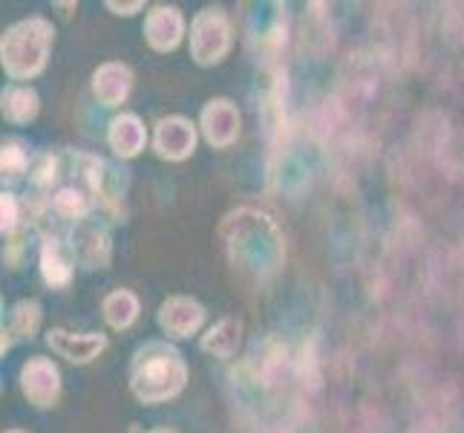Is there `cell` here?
<instances>
[{
  "mask_svg": "<svg viewBox=\"0 0 464 433\" xmlns=\"http://www.w3.org/2000/svg\"><path fill=\"white\" fill-rule=\"evenodd\" d=\"M219 240L226 243L231 266L254 283L271 280L285 261L280 226L257 208H237L222 217Z\"/></svg>",
  "mask_w": 464,
  "mask_h": 433,
  "instance_id": "1",
  "label": "cell"
},
{
  "mask_svg": "<svg viewBox=\"0 0 464 433\" xmlns=\"http://www.w3.org/2000/svg\"><path fill=\"white\" fill-rule=\"evenodd\" d=\"M127 384L141 405H165L185 390L188 364L173 344L145 341L130 359Z\"/></svg>",
  "mask_w": 464,
  "mask_h": 433,
  "instance_id": "2",
  "label": "cell"
},
{
  "mask_svg": "<svg viewBox=\"0 0 464 433\" xmlns=\"http://www.w3.org/2000/svg\"><path fill=\"white\" fill-rule=\"evenodd\" d=\"M53 41L55 29L44 15H32V18L6 26L0 35V64L12 82H29L41 75L50 61Z\"/></svg>",
  "mask_w": 464,
  "mask_h": 433,
  "instance_id": "3",
  "label": "cell"
},
{
  "mask_svg": "<svg viewBox=\"0 0 464 433\" xmlns=\"http://www.w3.org/2000/svg\"><path fill=\"white\" fill-rule=\"evenodd\" d=\"M190 58L199 67H217L231 50V21L222 6H205L190 21Z\"/></svg>",
  "mask_w": 464,
  "mask_h": 433,
  "instance_id": "4",
  "label": "cell"
},
{
  "mask_svg": "<svg viewBox=\"0 0 464 433\" xmlns=\"http://www.w3.org/2000/svg\"><path fill=\"white\" fill-rule=\"evenodd\" d=\"M18 388L24 399L38 410H50L61 399V370L53 359L32 356L21 364L18 370Z\"/></svg>",
  "mask_w": 464,
  "mask_h": 433,
  "instance_id": "5",
  "label": "cell"
},
{
  "mask_svg": "<svg viewBox=\"0 0 464 433\" xmlns=\"http://www.w3.org/2000/svg\"><path fill=\"white\" fill-rule=\"evenodd\" d=\"M67 246L72 251L75 263H82L87 269H107L110 261H113V240H110V231L104 222L92 217L75 222Z\"/></svg>",
  "mask_w": 464,
  "mask_h": 433,
  "instance_id": "6",
  "label": "cell"
},
{
  "mask_svg": "<svg viewBox=\"0 0 464 433\" xmlns=\"http://www.w3.org/2000/svg\"><path fill=\"white\" fill-rule=\"evenodd\" d=\"M239 127H243V116L226 95H217V99H208L202 104L199 131L211 148H231L239 136Z\"/></svg>",
  "mask_w": 464,
  "mask_h": 433,
  "instance_id": "7",
  "label": "cell"
},
{
  "mask_svg": "<svg viewBox=\"0 0 464 433\" xmlns=\"http://www.w3.org/2000/svg\"><path fill=\"white\" fill-rule=\"evenodd\" d=\"M197 148V124L185 116H165L156 122L153 151L165 162H185Z\"/></svg>",
  "mask_w": 464,
  "mask_h": 433,
  "instance_id": "8",
  "label": "cell"
},
{
  "mask_svg": "<svg viewBox=\"0 0 464 433\" xmlns=\"http://www.w3.org/2000/svg\"><path fill=\"white\" fill-rule=\"evenodd\" d=\"M156 324L168 339H190L205 327V307L197 298L170 295L156 312Z\"/></svg>",
  "mask_w": 464,
  "mask_h": 433,
  "instance_id": "9",
  "label": "cell"
},
{
  "mask_svg": "<svg viewBox=\"0 0 464 433\" xmlns=\"http://www.w3.org/2000/svg\"><path fill=\"white\" fill-rule=\"evenodd\" d=\"M141 35H145L153 53H173L185 38V18L179 6H170V4L150 6V12L145 15Z\"/></svg>",
  "mask_w": 464,
  "mask_h": 433,
  "instance_id": "10",
  "label": "cell"
},
{
  "mask_svg": "<svg viewBox=\"0 0 464 433\" xmlns=\"http://www.w3.org/2000/svg\"><path fill=\"white\" fill-rule=\"evenodd\" d=\"M46 347L70 364H90L107 349V335L102 332H70L63 327L46 330Z\"/></svg>",
  "mask_w": 464,
  "mask_h": 433,
  "instance_id": "11",
  "label": "cell"
},
{
  "mask_svg": "<svg viewBox=\"0 0 464 433\" xmlns=\"http://www.w3.org/2000/svg\"><path fill=\"white\" fill-rule=\"evenodd\" d=\"M133 90V70L121 61H104L92 73V95L102 107H121Z\"/></svg>",
  "mask_w": 464,
  "mask_h": 433,
  "instance_id": "12",
  "label": "cell"
},
{
  "mask_svg": "<svg viewBox=\"0 0 464 433\" xmlns=\"http://www.w3.org/2000/svg\"><path fill=\"white\" fill-rule=\"evenodd\" d=\"M72 266H75V258H72L70 246H63L55 234H41L38 269H41L44 283L53 286V289L70 286V280H72Z\"/></svg>",
  "mask_w": 464,
  "mask_h": 433,
  "instance_id": "13",
  "label": "cell"
},
{
  "mask_svg": "<svg viewBox=\"0 0 464 433\" xmlns=\"http://www.w3.org/2000/svg\"><path fill=\"white\" fill-rule=\"evenodd\" d=\"M107 144L110 151L121 159H133L145 151L148 144V127L136 113H119L107 124Z\"/></svg>",
  "mask_w": 464,
  "mask_h": 433,
  "instance_id": "14",
  "label": "cell"
},
{
  "mask_svg": "<svg viewBox=\"0 0 464 433\" xmlns=\"http://www.w3.org/2000/svg\"><path fill=\"white\" fill-rule=\"evenodd\" d=\"M41 318H44L41 303L35 298H21L9 312V324H4V347H0V352L6 356L14 341L35 339V332L41 330Z\"/></svg>",
  "mask_w": 464,
  "mask_h": 433,
  "instance_id": "15",
  "label": "cell"
},
{
  "mask_svg": "<svg viewBox=\"0 0 464 433\" xmlns=\"http://www.w3.org/2000/svg\"><path fill=\"white\" fill-rule=\"evenodd\" d=\"M243 330L246 327L239 318H222L199 339V349L208 352V356H214V359L228 361L237 356L239 347H243Z\"/></svg>",
  "mask_w": 464,
  "mask_h": 433,
  "instance_id": "16",
  "label": "cell"
},
{
  "mask_svg": "<svg viewBox=\"0 0 464 433\" xmlns=\"http://www.w3.org/2000/svg\"><path fill=\"white\" fill-rule=\"evenodd\" d=\"M0 110H4V119L12 124H29L38 116L41 110V99L32 87L24 84H9L0 93Z\"/></svg>",
  "mask_w": 464,
  "mask_h": 433,
  "instance_id": "17",
  "label": "cell"
},
{
  "mask_svg": "<svg viewBox=\"0 0 464 433\" xmlns=\"http://www.w3.org/2000/svg\"><path fill=\"white\" fill-rule=\"evenodd\" d=\"M139 312H141V303L130 289H113V292L102 300V315L107 320V327L116 332L130 330L139 320Z\"/></svg>",
  "mask_w": 464,
  "mask_h": 433,
  "instance_id": "18",
  "label": "cell"
},
{
  "mask_svg": "<svg viewBox=\"0 0 464 433\" xmlns=\"http://www.w3.org/2000/svg\"><path fill=\"white\" fill-rule=\"evenodd\" d=\"M50 208L58 220H70V222H82L92 214L95 200L87 188H75V185H63L50 197Z\"/></svg>",
  "mask_w": 464,
  "mask_h": 433,
  "instance_id": "19",
  "label": "cell"
},
{
  "mask_svg": "<svg viewBox=\"0 0 464 433\" xmlns=\"http://www.w3.org/2000/svg\"><path fill=\"white\" fill-rule=\"evenodd\" d=\"M32 165V156L26 151L24 139H4L0 144V176H4V182H18L21 176L29 171Z\"/></svg>",
  "mask_w": 464,
  "mask_h": 433,
  "instance_id": "20",
  "label": "cell"
},
{
  "mask_svg": "<svg viewBox=\"0 0 464 433\" xmlns=\"http://www.w3.org/2000/svg\"><path fill=\"white\" fill-rule=\"evenodd\" d=\"M289 364H295L289 359V347H285L280 339H268L263 344V359L257 364V381L275 384L285 373V367H289Z\"/></svg>",
  "mask_w": 464,
  "mask_h": 433,
  "instance_id": "21",
  "label": "cell"
},
{
  "mask_svg": "<svg viewBox=\"0 0 464 433\" xmlns=\"http://www.w3.org/2000/svg\"><path fill=\"white\" fill-rule=\"evenodd\" d=\"M61 176V159L55 153H38L32 156L29 165V182L35 191H50Z\"/></svg>",
  "mask_w": 464,
  "mask_h": 433,
  "instance_id": "22",
  "label": "cell"
},
{
  "mask_svg": "<svg viewBox=\"0 0 464 433\" xmlns=\"http://www.w3.org/2000/svg\"><path fill=\"white\" fill-rule=\"evenodd\" d=\"M295 373L303 384H309L312 390L320 388V359H317V341L314 339L300 344V352L295 359Z\"/></svg>",
  "mask_w": 464,
  "mask_h": 433,
  "instance_id": "23",
  "label": "cell"
},
{
  "mask_svg": "<svg viewBox=\"0 0 464 433\" xmlns=\"http://www.w3.org/2000/svg\"><path fill=\"white\" fill-rule=\"evenodd\" d=\"M21 222H24L21 200L14 197L12 191H4V194H0V231H4V237H12L18 231Z\"/></svg>",
  "mask_w": 464,
  "mask_h": 433,
  "instance_id": "24",
  "label": "cell"
},
{
  "mask_svg": "<svg viewBox=\"0 0 464 433\" xmlns=\"http://www.w3.org/2000/svg\"><path fill=\"white\" fill-rule=\"evenodd\" d=\"M104 6L113 12V15H136V12L145 9V4H141V0H133V4H116V0H107Z\"/></svg>",
  "mask_w": 464,
  "mask_h": 433,
  "instance_id": "25",
  "label": "cell"
},
{
  "mask_svg": "<svg viewBox=\"0 0 464 433\" xmlns=\"http://www.w3.org/2000/svg\"><path fill=\"white\" fill-rule=\"evenodd\" d=\"M127 433H176L173 428H141V425H130Z\"/></svg>",
  "mask_w": 464,
  "mask_h": 433,
  "instance_id": "26",
  "label": "cell"
},
{
  "mask_svg": "<svg viewBox=\"0 0 464 433\" xmlns=\"http://www.w3.org/2000/svg\"><path fill=\"white\" fill-rule=\"evenodd\" d=\"M6 433H24V430H6Z\"/></svg>",
  "mask_w": 464,
  "mask_h": 433,
  "instance_id": "27",
  "label": "cell"
}]
</instances>
